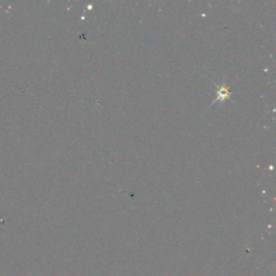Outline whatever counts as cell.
I'll use <instances>...</instances> for the list:
<instances>
[{"label":"cell","instance_id":"1","mask_svg":"<svg viewBox=\"0 0 276 276\" xmlns=\"http://www.w3.org/2000/svg\"><path fill=\"white\" fill-rule=\"evenodd\" d=\"M218 94H219V95H218V97H217V99H222V100H224V99H229V97H230V93H229L227 88H226V84L222 85V88H221L220 90H219Z\"/></svg>","mask_w":276,"mask_h":276}]
</instances>
